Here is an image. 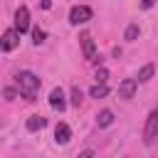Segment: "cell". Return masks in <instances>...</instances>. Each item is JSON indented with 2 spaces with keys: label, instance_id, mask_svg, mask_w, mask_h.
I'll return each instance as SVG.
<instances>
[{
  "label": "cell",
  "instance_id": "obj_1",
  "mask_svg": "<svg viewBox=\"0 0 158 158\" xmlns=\"http://www.w3.org/2000/svg\"><path fill=\"white\" fill-rule=\"evenodd\" d=\"M17 91L22 99L35 101V96L40 91V77H35L32 72H20L17 74Z\"/></svg>",
  "mask_w": 158,
  "mask_h": 158
},
{
  "label": "cell",
  "instance_id": "obj_15",
  "mask_svg": "<svg viewBox=\"0 0 158 158\" xmlns=\"http://www.w3.org/2000/svg\"><path fill=\"white\" fill-rule=\"evenodd\" d=\"M106 79H109V72L101 67V69L96 72V84H106Z\"/></svg>",
  "mask_w": 158,
  "mask_h": 158
},
{
  "label": "cell",
  "instance_id": "obj_12",
  "mask_svg": "<svg viewBox=\"0 0 158 158\" xmlns=\"http://www.w3.org/2000/svg\"><path fill=\"white\" fill-rule=\"evenodd\" d=\"M89 94H91L94 99H101V96H106V94H109V89H106V84H94Z\"/></svg>",
  "mask_w": 158,
  "mask_h": 158
},
{
  "label": "cell",
  "instance_id": "obj_6",
  "mask_svg": "<svg viewBox=\"0 0 158 158\" xmlns=\"http://www.w3.org/2000/svg\"><path fill=\"white\" fill-rule=\"evenodd\" d=\"M17 44H20V32H17V30H5L0 47H2L5 52H10V49H15Z\"/></svg>",
  "mask_w": 158,
  "mask_h": 158
},
{
  "label": "cell",
  "instance_id": "obj_17",
  "mask_svg": "<svg viewBox=\"0 0 158 158\" xmlns=\"http://www.w3.org/2000/svg\"><path fill=\"white\" fill-rule=\"evenodd\" d=\"M136 35H138V25H131L126 30V40H136Z\"/></svg>",
  "mask_w": 158,
  "mask_h": 158
},
{
  "label": "cell",
  "instance_id": "obj_16",
  "mask_svg": "<svg viewBox=\"0 0 158 158\" xmlns=\"http://www.w3.org/2000/svg\"><path fill=\"white\" fill-rule=\"evenodd\" d=\"M72 104H74V106L81 104V89H77V86L72 89Z\"/></svg>",
  "mask_w": 158,
  "mask_h": 158
},
{
  "label": "cell",
  "instance_id": "obj_5",
  "mask_svg": "<svg viewBox=\"0 0 158 158\" xmlns=\"http://www.w3.org/2000/svg\"><path fill=\"white\" fill-rule=\"evenodd\" d=\"M79 42H81V49H84V57L89 59V62H99L101 57H96V49H94V40H91V35L89 32H81V37H79Z\"/></svg>",
  "mask_w": 158,
  "mask_h": 158
},
{
  "label": "cell",
  "instance_id": "obj_8",
  "mask_svg": "<svg viewBox=\"0 0 158 158\" xmlns=\"http://www.w3.org/2000/svg\"><path fill=\"white\" fill-rule=\"evenodd\" d=\"M49 106L57 109V111H64V109H67V101H64V94H62L59 86L52 89V94H49Z\"/></svg>",
  "mask_w": 158,
  "mask_h": 158
},
{
  "label": "cell",
  "instance_id": "obj_3",
  "mask_svg": "<svg viewBox=\"0 0 158 158\" xmlns=\"http://www.w3.org/2000/svg\"><path fill=\"white\" fill-rule=\"evenodd\" d=\"M91 20V7H86V5H74L72 10H69V22L72 25H84V22H89Z\"/></svg>",
  "mask_w": 158,
  "mask_h": 158
},
{
  "label": "cell",
  "instance_id": "obj_7",
  "mask_svg": "<svg viewBox=\"0 0 158 158\" xmlns=\"http://www.w3.org/2000/svg\"><path fill=\"white\" fill-rule=\"evenodd\" d=\"M136 86H138V79H123L118 86V99H133Z\"/></svg>",
  "mask_w": 158,
  "mask_h": 158
},
{
  "label": "cell",
  "instance_id": "obj_2",
  "mask_svg": "<svg viewBox=\"0 0 158 158\" xmlns=\"http://www.w3.org/2000/svg\"><path fill=\"white\" fill-rule=\"evenodd\" d=\"M156 138H158V109H153V111L148 114L146 131H143V143L151 146V143H156Z\"/></svg>",
  "mask_w": 158,
  "mask_h": 158
},
{
  "label": "cell",
  "instance_id": "obj_11",
  "mask_svg": "<svg viewBox=\"0 0 158 158\" xmlns=\"http://www.w3.org/2000/svg\"><path fill=\"white\" fill-rule=\"evenodd\" d=\"M96 123H99L101 128H104V126H111V123H114V114H111L109 109H104V111L96 116Z\"/></svg>",
  "mask_w": 158,
  "mask_h": 158
},
{
  "label": "cell",
  "instance_id": "obj_20",
  "mask_svg": "<svg viewBox=\"0 0 158 158\" xmlns=\"http://www.w3.org/2000/svg\"><path fill=\"white\" fill-rule=\"evenodd\" d=\"M42 7H44V10H49V7H52V2H49V0H42Z\"/></svg>",
  "mask_w": 158,
  "mask_h": 158
},
{
  "label": "cell",
  "instance_id": "obj_19",
  "mask_svg": "<svg viewBox=\"0 0 158 158\" xmlns=\"http://www.w3.org/2000/svg\"><path fill=\"white\" fill-rule=\"evenodd\" d=\"M153 2H156V0H143V2H141V5H143V7H146V10H148V7H153Z\"/></svg>",
  "mask_w": 158,
  "mask_h": 158
},
{
  "label": "cell",
  "instance_id": "obj_13",
  "mask_svg": "<svg viewBox=\"0 0 158 158\" xmlns=\"http://www.w3.org/2000/svg\"><path fill=\"white\" fill-rule=\"evenodd\" d=\"M153 77V64H146L141 72H138V81H148Z\"/></svg>",
  "mask_w": 158,
  "mask_h": 158
},
{
  "label": "cell",
  "instance_id": "obj_18",
  "mask_svg": "<svg viewBox=\"0 0 158 158\" xmlns=\"http://www.w3.org/2000/svg\"><path fill=\"white\" fill-rule=\"evenodd\" d=\"M77 158H94V151H91V148H86V151H81Z\"/></svg>",
  "mask_w": 158,
  "mask_h": 158
},
{
  "label": "cell",
  "instance_id": "obj_14",
  "mask_svg": "<svg viewBox=\"0 0 158 158\" xmlns=\"http://www.w3.org/2000/svg\"><path fill=\"white\" fill-rule=\"evenodd\" d=\"M32 42H35V44H42V42H44V30L35 27V30H32Z\"/></svg>",
  "mask_w": 158,
  "mask_h": 158
},
{
  "label": "cell",
  "instance_id": "obj_10",
  "mask_svg": "<svg viewBox=\"0 0 158 158\" xmlns=\"http://www.w3.org/2000/svg\"><path fill=\"white\" fill-rule=\"evenodd\" d=\"M47 126V118L44 116H30L27 118V128L30 131H40V128H44Z\"/></svg>",
  "mask_w": 158,
  "mask_h": 158
},
{
  "label": "cell",
  "instance_id": "obj_9",
  "mask_svg": "<svg viewBox=\"0 0 158 158\" xmlns=\"http://www.w3.org/2000/svg\"><path fill=\"white\" fill-rule=\"evenodd\" d=\"M69 136H72V131H69V126L64 123V121H59L57 126H54V138H57V143H69Z\"/></svg>",
  "mask_w": 158,
  "mask_h": 158
},
{
  "label": "cell",
  "instance_id": "obj_4",
  "mask_svg": "<svg viewBox=\"0 0 158 158\" xmlns=\"http://www.w3.org/2000/svg\"><path fill=\"white\" fill-rule=\"evenodd\" d=\"M15 30H17L20 35L30 30V10H27L25 5H20L17 12H15Z\"/></svg>",
  "mask_w": 158,
  "mask_h": 158
}]
</instances>
